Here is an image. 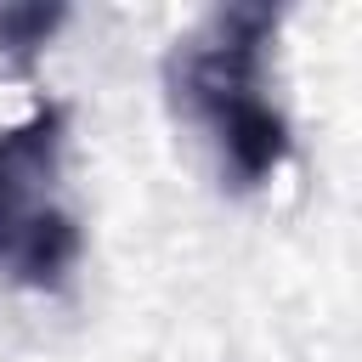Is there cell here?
Masks as SVG:
<instances>
[{
    "mask_svg": "<svg viewBox=\"0 0 362 362\" xmlns=\"http://www.w3.org/2000/svg\"><path fill=\"white\" fill-rule=\"evenodd\" d=\"M277 23H283V6L232 0L204 11L164 51V96L192 130H204V141L215 147L221 181L232 192L266 187L294 153L288 113L277 107L272 74H266Z\"/></svg>",
    "mask_w": 362,
    "mask_h": 362,
    "instance_id": "obj_1",
    "label": "cell"
},
{
    "mask_svg": "<svg viewBox=\"0 0 362 362\" xmlns=\"http://www.w3.org/2000/svg\"><path fill=\"white\" fill-rule=\"evenodd\" d=\"M68 107L34 102L0 130V272L23 288H62L85 255V226L62 192Z\"/></svg>",
    "mask_w": 362,
    "mask_h": 362,
    "instance_id": "obj_2",
    "label": "cell"
},
{
    "mask_svg": "<svg viewBox=\"0 0 362 362\" xmlns=\"http://www.w3.org/2000/svg\"><path fill=\"white\" fill-rule=\"evenodd\" d=\"M68 23V6H40V0H17V6H0V51L17 62V68H34V57L51 45V34Z\"/></svg>",
    "mask_w": 362,
    "mask_h": 362,
    "instance_id": "obj_3",
    "label": "cell"
}]
</instances>
